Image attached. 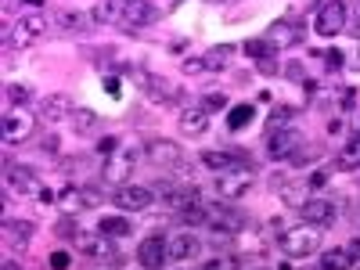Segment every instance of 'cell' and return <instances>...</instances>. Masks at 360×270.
Returning <instances> with one entry per match:
<instances>
[{
	"mask_svg": "<svg viewBox=\"0 0 360 270\" xmlns=\"http://www.w3.org/2000/svg\"><path fill=\"white\" fill-rule=\"evenodd\" d=\"M321 241H324V227H314V224L289 227L281 234V253L289 260H310L314 253H321Z\"/></svg>",
	"mask_w": 360,
	"mask_h": 270,
	"instance_id": "6da1fadb",
	"label": "cell"
},
{
	"mask_svg": "<svg viewBox=\"0 0 360 270\" xmlns=\"http://www.w3.org/2000/svg\"><path fill=\"white\" fill-rule=\"evenodd\" d=\"M346 26H349V4L346 0H328V4L317 11V18H314V33L324 36V40L346 33Z\"/></svg>",
	"mask_w": 360,
	"mask_h": 270,
	"instance_id": "7a4b0ae2",
	"label": "cell"
},
{
	"mask_svg": "<svg viewBox=\"0 0 360 270\" xmlns=\"http://www.w3.org/2000/svg\"><path fill=\"white\" fill-rule=\"evenodd\" d=\"M245 224H249V216L238 213V209H230V206H223V202L205 206V227H209L213 234H242Z\"/></svg>",
	"mask_w": 360,
	"mask_h": 270,
	"instance_id": "3957f363",
	"label": "cell"
},
{
	"mask_svg": "<svg viewBox=\"0 0 360 270\" xmlns=\"http://www.w3.org/2000/svg\"><path fill=\"white\" fill-rule=\"evenodd\" d=\"M72 245H76V253H80L83 260H105V263H119V249L105 238V234H90V231H80L72 238Z\"/></svg>",
	"mask_w": 360,
	"mask_h": 270,
	"instance_id": "277c9868",
	"label": "cell"
},
{
	"mask_svg": "<svg viewBox=\"0 0 360 270\" xmlns=\"http://www.w3.org/2000/svg\"><path fill=\"white\" fill-rule=\"evenodd\" d=\"M144 159L151 166L176 169V166H184V148H180L176 141H166V137H148L144 141Z\"/></svg>",
	"mask_w": 360,
	"mask_h": 270,
	"instance_id": "5b68a950",
	"label": "cell"
},
{
	"mask_svg": "<svg viewBox=\"0 0 360 270\" xmlns=\"http://www.w3.org/2000/svg\"><path fill=\"white\" fill-rule=\"evenodd\" d=\"M303 144H306L303 130H296V127H281V130H270V134H267V155L289 162V159L303 148Z\"/></svg>",
	"mask_w": 360,
	"mask_h": 270,
	"instance_id": "8992f818",
	"label": "cell"
},
{
	"mask_svg": "<svg viewBox=\"0 0 360 270\" xmlns=\"http://www.w3.org/2000/svg\"><path fill=\"white\" fill-rule=\"evenodd\" d=\"M256 184V169H235V173H220L216 177V194L220 202H235V199H245Z\"/></svg>",
	"mask_w": 360,
	"mask_h": 270,
	"instance_id": "52a82bcc",
	"label": "cell"
},
{
	"mask_svg": "<svg viewBox=\"0 0 360 270\" xmlns=\"http://www.w3.org/2000/svg\"><path fill=\"white\" fill-rule=\"evenodd\" d=\"M43 33H47V18H43V15H22V18L15 22V29H11L8 43L18 47V51H25V47L40 43Z\"/></svg>",
	"mask_w": 360,
	"mask_h": 270,
	"instance_id": "ba28073f",
	"label": "cell"
},
{
	"mask_svg": "<svg viewBox=\"0 0 360 270\" xmlns=\"http://www.w3.org/2000/svg\"><path fill=\"white\" fill-rule=\"evenodd\" d=\"M4 177H8V191H11V194H33V199H40V194L47 191L29 166H18V162H11V159H8Z\"/></svg>",
	"mask_w": 360,
	"mask_h": 270,
	"instance_id": "9c48e42d",
	"label": "cell"
},
{
	"mask_svg": "<svg viewBox=\"0 0 360 270\" xmlns=\"http://www.w3.org/2000/svg\"><path fill=\"white\" fill-rule=\"evenodd\" d=\"M36 119H40V115L25 112V108H8V112H4V141H8V144L29 141L33 130H36Z\"/></svg>",
	"mask_w": 360,
	"mask_h": 270,
	"instance_id": "30bf717a",
	"label": "cell"
},
{
	"mask_svg": "<svg viewBox=\"0 0 360 270\" xmlns=\"http://www.w3.org/2000/svg\"><path fill=\"white\" fill-rule=\"evenodd\" d=\"M198 162H202L205 169H213L216 177H220V173H235V169H256L252 155H245V152H202Z\"/></svg>",
	"mask_w": 360,
	"mask_h": 270,
	"instance_id": "8fae6325",
	"label": "cell"
},
{
	"mask_svg": "<svg viewBox=\"0 0 360 270\" xmlns=\"http://www.w3.org/2000/svg\"><path fill=\"white\" fill-rule=\"evenodd\" d=\"M151 199H155V191L144 187V184H123L112 191V202L123 209V213H144L151 206Z\"/></svg>",
	"mask_w": 360,
	"mask_h": 270,
	"instance_id": "7c38bea8",
	"label": "cell"
},
{
	"mask_svg": "<svg viewBox=\"0 0 360 270\" xmlns=\"http://www.w3.org/2000/svg\"><path fill=\"white\" fill-rule=\"evenodd\" d=\"M169 260V241L162 234H148L141 245H137V263L144 270H162Z\"/></svg>",
	"mask_w": 360,
	"mask_h": 270,
	"instance_id": "4fadbf2b",
	"label": "cell"
},
{
	"mask_svg": "<svg viewBox=\"0 0 360 270\" xmlns=\"http://www.w3.org/2000/svg\"><path fill=\"white\" fill-rule=\"evenodd\" d=\"M159 22V11L148 4V0H130L126 4V15H123V22H119V29L123 33H141V29H148V26H155Z\"/></svg>",
	"mask_w": 360,
	"mask_h": 270,
	"instance_id": "5bb4252c",
	"label": "cell"
},
{
	"mask_svg": "<svg viewBox=\"0 0 360 270\" xmlns=\"http://www.w3.org/2000/svg\"><path fill=\"white\" fill-rule=\"evenodd\" d=\"M299 213H303L306 224H314V227H331V224H335V216H339V206L331 202V199H321V194H317V199H310Z\"/></svg>",
	"mask_w": 360,
	"mask_h": 270,
	"instance_id": "9a60e30c",
	"label": "cell"
},
{
	"mask_svg": "<svg viewBox=\"0 0 360 270\" xmlns=\"http://www.w3.org/2000/svg\"><path fill=\"white\" fill-rule=\"evenodd\" d=\"M76 108H72V97L69 94H47L43 101H40V108H36V115L47 122V127H55V122H62V119H69Z\"/></svg>",
	"mask_w": 360,
	"mask_h": 270,
	"instance_id": "2e32d148",
	"label": "cell"
},
{
	"mask_svg": "<svg viewBox=\"0 0 360 270\" xmlns=\"http://www.w3.org/2000/svg\"><path fill=\"white\" fill-rule=\"evenodd\" d=\"M299 40H303L299 22H274V26L267 29V43L274 47V51H285V47H292Z\"/></svg>",
	"mask_w": 360,
	"mask_h": 270,
	"instance_id": "e0dca14e",
	"label": "cell"
},
{
	"mask_svg": "<svg viewBox=\"0 0 360 270\" xmlns=\"http://www.w3.org/2000/svg\"><path fill=\"white\" fill-rule=\"evenodd\" d=\"M162 202H166V209L184 213L191 206H202V191H198V184H173V191L166 194Z\"/></svg>",
	"mask_w": 360,
	"mask_h": 270,
	"instance_id": "ac0fdd59",
	"label": "cell"
},
{
	"mask_svg": "<svg viewBox=\"0 0 360 270\" xmlns=\"http://www.w3.org/2000/svg\"><path fill=\"white\" fill-rule=\"evenodd\" d=\"M137 159V152H130V155H123V159H109L105 166H101V177H105L112 187H123V184H130V173H134V162Z\"/></svg>",
	"mask_w": 360,
	"mask_h": 270,
	"instance_id": "d6986e66",
	"label": "cell"
},
{
	"mask_svg": "<svg viewBox=\"0 0 360 270\" xmlns=\"http://www.w3.org/2000/svg\"><path fill=\"white\" fill-rule=\"evenodd\" d=\"M195 253H202V241L195 238V231H180V234L169 238V260H173V263H184V260H191Z\"/></svg>",
	"mask_w": 360,
	"mask_h": 270,
	"instance_id": "ffe728a7",
	"label": "cell"
},
{
	"mask_svg": "<svg viewBox=\"0 0 360 270\" xmlns=\"http://www.w3.org/2000/svg\"><path fill=\"white\" fill-rule=\"evenodd\" d=\"M90 29H94V15H87V11H62L58 15V33H65V36H83Z\"/></svg>",
	"mask_w": 360,
	"mask_h": 270,
	"instance_id": "44dd1931",
	"label": "cell"
},
{
	"mask_svg": "<svg viewBox=\"0 0 360 270\" xmlns=\"http://www.w3.org/2000/svg\"><path fill=\"white\" fill-rule=\"evenodd\" d=\"M314 199V187L306 180H292V184H281V202H285L289 209H303L306 202Z\"/></svg>",
	"mask_w": 360,
	"mask_h": 270,
	"instance_id": "7402d4cb",
	"label": "cell"
},
{
	"mask_svg": "<svg viewBox=\"0 0 360 270\" xmlns=\"http://www.w3.org/2000/svg\"><path fill=\"white\" fill-rule=\"evenodd\" d=\"M148 94V101H155V105H169L180 97V87L173 80H162V76H151V87L144 90Z\"/></svg>",
	"mask_w": 360,
	"mask_h": 270,
	"instance_id": "603a6c76",
	"label": "cell"
},
{
	"mask_svg": "<svg viewBox=\"0 0 360 270\" xmlns=\"http://www.w3.org/2000/svg\"><path fill=\"white\" fill-rule=\"evenodd\" d=\"M126 4H130V0H101V4H97L90 15H94V22H105V26H119L123 15H126Z\"/></svg>",
	"mask_w": 360,
	"mask_h": 270,
	"instance_id": "cb8c5ba5",
	"label": "cell"
},
{
	"mask_svg": "<svg viewBox=\"0 0 360 270\" xmlns=\"http://www.w3.org/2000/svg\"><path fill=\"white\" fill-rule=\"evenodd\" d=\"M331 169H342V173H353V169H360V134L356 137H349L342 148H339V155H335V166Z\"/></svg>",
	"mask_w": 360,
	"mask_h": 270,
	"instance_id": "d4e9b609",
	"label": "cell"
},
{
	"mask_svg": "<svg viewBox=\"0 0 360 270\" xmlns=\"http://www.w3.org/2000/svg\"><path fill=\"white\" fill-rule=\"evenodd\" d=\"M205 127H209V112L205 108H184V115H180V134L198 137V134H205Z\"/></svg>",
	"mask_w": 360,
	"mask_h": 270,
	"instance_id": "484cf974",
	"label": "cell"
},
{
	"mask_svg": "<svg viewBox=\"0 0 360 270\" xmlns=\"http://www.w3.org/2000/svg\"><path fill=\"white\" fill-rule=\"evenodd\" d=\"M4 231H8V245H11V249H25L29 238H33V224H29V220H8Z\"/></svg>",
	"mask_w": 360,
	"mask_h": 270,
	"instance_id": "4316f807",
	"label": "cell"
},
{
	"mask_svg": "<svg viewBox=\"0 0 360 270\" xmlns=\"http://www.w3.org/2000/svg\"><path fill=\"white\" fill-rule=\"evenodd\" d=\"M353 263H356L353 249H328V253H321V270H353Z\"/></svg>",
	"mask_w": 360,
	"mask_h": 270,
	"instance_id": "83f0119b",
	"label": "cell"
},
{
	"mask_svg": "<svg viewBox=\"0 0 360 270\" xmlns=\"http://www.w3.org/2000/svg\"><path fill=\"white\" fill-rule=\"evenodd\" d=\"M202 58H205V69H209V72H223L230 65V58H235V47H230V43H216Z\"/></svg>",
	"mask_w": 360,
	"mask_h": 270,
	"instance_id": "f1b7e54d",
	"label": "cell"
},
{
	"mask_svg": "<svg viewBox=\"0 0 360 270\" xmlns=\"http://www.w3.org/2000/svg\"><path fill=\"white\" fill-rule=\"evenodd\" d=\"M97 231L105 234V238H126V234H134V224L126 216H101L97 220Z\"/></svg>",
	"mask_w": 360,
	"mask_h": 270,
	"instance_id": "f546056e",
	"label": "cell"
},
{
	"mask_svg": "<svg viewBox=\"0 0 360 270\" xmlns=\"http://www.w3.org/2000/svg\"><path fill=\"white\" fill-rule=\"evenodd\" d=\"M58 213H65V216H76L83 209V194H80V187H65V191H58Z\"/></svg>",
	"mask_w": 360,
	"mask_h": 270,
	"instance_id": "4dcf8cb0",
	"label": "cell"
},
{
	"mask_svg": "<svg viewBox=\"0 0 360 270\" xmlns=\"http://www.w3.org/2000/svg\"><path fill=\"white\" fill-rule=\"evenodd\" d=\"M69 122H72V130L80 134V137H87L90 130H97V112H90V108H76V112L69 115Z\"/></svg>",
	"mask_w": 360,
	"mask_h": 270,
	"instance_id": "1f68e13d",
	"label": "cell"
},
{
	"mask_svg": "<svg viewBox=\"0 0 360 270\" xmlns=\"http://www.w3.org/2000/svg\"><path fill=\"white\" fill-rule=\"evenodd\" d=\"M195 270H242V256H235V253H223V256H213V260H202V263H195Z\"/></svg>",
	"mask_w": 360,
	"mask_h": 270,
	"instance_id": "d6a6232c",
	"label": "cell"
},
{
	"mask_svg": "<svg viewBox=\"0 0 360 270\" xmlns=\"http://www.w3.org/2000/svg\"><path fill=\"white\" fill-rule=\"evenodd\" d=\"M252 115H256V108H252L249 101H245V105H235V108H227V127L238 134V130H245L249 122H252Z\"/></svg>",
	"mask_w": 360,
	"mask_h": 270,
	"instance_id": "836d02e7",
	"label": "cell"
},
{
	"mask_svg": "<svg viewBox=\"0 0 360 270\" xmlns=\"http://www.w3.org/2000/svg\"><path fill=\"white\" fill-rule=\"evenodd\" d=\"M33 101V90L25 83H8V108H25Z\"/></svg>",
	"mask_w": 360,
	"mask_h": 270,
	"instance_id": "e575fe53",
	"label": "cell"
},
{
	"mask_svg": "<svg viewBox=\"0 0 360 270\" xmlns=\"http://www.w3.org/2000/svg\"><path fill=\"white\" fill-rule=\"evenodd\" d=\"M80 194H83V209H101L105 206V187L101 184H80Z\"/></svg>",
	"mask_w": 360,
	"mask_h": 270,
	"instance_id": "d590c367",
	"label": "cell"
},
{
	"mask_svg": "<svg viewBox=\"0 0 360 270\" xmlns=\"http://www.w3.org/2000/svg\"><path fill=\"white\" fill-rule=\"evenodd\" d=\"M242 51H245L252 62H263V58H270L274 47L267 43V36H260V40H245V43H242Z\"/></svg>",
	"mask_w": 360,
	"mask_h": 270,
	"instance_id": "8d00e7d4",
	"label": "cell"
},
{
	"mask_svg": "<svg viewBox=\"0 0 360 270\" xmlns=\"http://www.w3.org/2000/svg\"><path fill=\"white\" fill-rule=\"evenodd\" d=\"M292 119H296V108H292V105H277V108L270 112V119H267V134L277 130V127H289Z\"/></svg>",
	"mask_w": 360,
	"mask_h": 270,
	"instance_id": "74e56055",
	"label": "cell"
},
{
	"mask_svg": "<svg viewBox=\"0 0 360 270\" xmlns=\"http://www.w3.org/2000/svg\"><path fill=\"white\" fill-rule=\"evenodd\" d=\"M321 152H324L321 144H303V148H299V152H296V155H292L289 162H292V166H306V162H317V159H321Z\"/></svg>",
	"mask_w": 360,
	"mask_h": 270,
	"instance_id": "f35d334b",
	"label": "cell"
},
{
	"mask_svg": "<svg viewBox=\"0 0 360 270\" xmlns=\"http://www.w3.org/2000/svg\"><path fill=\"white\" fill-rule=\"evenodd\" d=\"M198 108H205V112H223L227 108V94H220V90H213V94H205L202 101H198Z\"/></svg>",
	"mask_w": 360,
	"mask_h": 270,
	"instance_id": "ab89813d",
	"label": "cell"
},
{
	"mask_svg": "<svg viewBox=\"0 0 360 270\" xmlns=\"http://www.w3.org/2000/svg\"><path fill=\"white\" fill-rule=\"evenodd\" d=\"M281 76L289 83H306V69H303V62H285L281 65Z\"/></svg>",
	"mask_w": 360,
	"mask_h": 270,
	"instance_id": "60d3db41",
	"label": "cell"
},
{
	"mask_svg": "<svg viewBox=\"0 0 360 270\" xmlns=\"http://www.w3.org/2000/svg\"><path fill=\"white\" fill-rule=\"evenodd\" d=\"M180 224H188V227L205 224V206H191V209H184V213H180Z\"/></svg>",
	"mask_w": 360,
	"mask_h": 270,
	"instance_id": "b9f144b4",
	"label": "cell"
},
{
	"mask_svg": "<svg viewBox=\"0 0 360 270\" xmlns=\"http://www.w3.org/2000/svg\"><path fill=\"white\" fill-rule=\"evenodd\" d=\"M180 69H184V76H202V72H209L205 69V58H184Z\"/></svg>",
	"mask_w": 360,
	"mask_h": 270,
	"instance_id": "7bdbcfd3",
	"label": "cell"
},
{
	"mask_svg": "<svg viewBox=\"0 0 360 270\" xmlns=\"http://www.w3.org/2000/svg\"><path fill=\"white\" fill-rule=\"evenodd\" d=\"M69 263H72L69 253H50V256H47V267H50V270H69Z\"/></svg>",
	"mask_w": 360,
	"mask_h": 270,
	"instance_id": "ee69618b",
	"label": "cell"
},
{
	"mask_svg": "<svg viewBox=\"0 0 360 270\" xmlns=\"http://www.w3.org/2000/svg\"><path fill=\"white\" fill-rule=\"evenodd\" d=\"M97 152H101V155L119 152V137H101V141H97Z\"/></svg>",
	"mask_w": 360,
	"mask_h": 270,
	"instance_id": "f6af8a7d",
	"label": "cell"
},
{
	"mask_svg": "<svg viewBox=\"0 0 360 270\" xmlns=\"http://www.w3.org/2000/svg\"><path fill=\"white\" fill-rule=\"evenodd\" d=\"M324 62H328V72H335V69H342V65H346V58H342L339 51H328V55H324Z\"/></svg>",
	"mask_w": 360,
	"mask_h": 270,
	"instance_id": "bcb514c9",
	"label": "cell"
},
{
	"mask_svg": "<svg viewBox=\"0 0 360 270\" xmlns=\"http://www.w3.org/2000/svg\"><path fill=\"white\" fill-rule=\"evenodd\" d=\"M346 33H349L353 40H360V8L349 15V26H346Z\"/></svg>",
	"mask_w": 360,
	"mask_h": 270,
	"instance_id": "7dc6e473",
	"label": "cell"
},
{
	"mask_svg": "<svg viewBox=\"0 0 360 270\" xmlns=\"http://www.w3.org/2000/svg\"><path fill=\"white\" fill-rule=\"evenodd\" d=\"M40 148H43V152H50V155H55V152H58V148H62V141H58V137H55V134H47V137H43V141H40Z\"/></svg>",
	"mask_w": 360,
	"mask_h": 270,
	"instance_id": "c3c4849f",
	"label": "cell"
},
{
	"mask_svg": "<svg viewBox=\"0 0 360 270\" xmlns=\"http://www.w3.org/2000/svg\"><path fill=\"white\" fill-rule=\"evenodd\" d=\"M105 90L112 97H119V76H116V72H105Z\"/></svg>",
	"mask_w": 360,
	"mask_h": 270,
	"instance_id": "681fc988",
	"label": "cell"
},
{
	"mask_svg": "<svg viewBox=\"0 0 360 270\" xmlns=\"http://www.w3.org/2000/svg\"><path fill=\"white\" fill-rule=\"evenodd\" d=\"M256 69H260L263 76H274V72H277V62H274V58H263V62H256Z\"/></svg>",
	"mask_w": 360,
	"mask_h": 270,
	"instance_id": "f907efd6",
	"label": "cell"
},
{
	"mask_svg": "<svg viewBox=\"0 0 360 270\" xmlns=\"http://www.w3.org/2000/svg\"><path fill=\"white\" fill-rule=\"evenodd\" d=\"M58 234H65V238H76V234H80V231H76V227H72V220L65 216L62 224H58Z\"/></svg>",
	"mask_w": 360,
	"mask_h": 270,
	"instance_id": "816d5d0a",
	"label": "cell"
},
{
	"mask_svg": "<svg viewBox=\"0 0 360 270\" xmlns=\"http://www.w3.org/2000/svg\"><path fill=\"white\" fill-rule=\"evenodd\" d=\"M324 180H328V169H317V173L306 180V184H310V187H324Z\"/></svg>",
	"mask_w": 360,
	"mask_h": 270,
	"instance_id": "f5cc1de1",
	"label": "cell"
},
{
	"mask_svg": "<svg viewBox=\"0 0 360 270\" xmlns=\"http://www.w3.org/2000/svg\"><path fill=\"white\" fill-rule=\"evenodd\" d=\"M180 4H184V0H162V11H166V15H169V11H176V8H180Z\"/></svg>",
	"mask_w": 360,
	"mask_h": 270,
	"instance_id": "db71d44e",
	"label": "cell"
},
{
	"mask_svg": "<svg viewBox=\"0 0 360 270\" xmlns=\"http://www.w3.org/2000/svg\"><path fill=\"white\" fill-rule=\"evenodd\" d=\"M4 270H18V263H15V260H8V263H4Z\"/></svg>",
	"mask_w": 360,
	"mask_h": 270,
	"instance_id": "11a10c76",
	"label": "cell"
},
{
	"mask_svg": "<svg viewBox=\"0 0 360 270\" xmlns=\"http://www.w3.org/2000/svg\"><path fill=\"white\" fill-rule=\"evenodd\" d=\"M353 256H360V238L353 241Z\"/></svg>",
	"mask_w": 360,
	"mask_h": 270,
	"instance_id": "9f6ffc18",
	"label": "cell"
},
{
	"mask_svg": "<svg viewBox=\"0 0 360 270\" xmlns=\"http://www.w3.org/2000/svg\"><path fill=\"white\" fill-rule=\"evenodd\" d=\"M209 4H235V0H209Z\"/></svg>",
	"mask_w": 360,
	"mask_h": 270,
	"instance_id": "6f0895ef",
	"label": "cell"
},
{
	"mask_svg": "<svg viewBox=\"0 0 360 270\" xmlns=\"http://www.w3.org/2000/svg\"><path fill=\"white\" fill-rule=\"evenodd\" d=\"M353 270H360V260H356V263H353Z\"/></svg>",
	"mask_w": 360,
	"mask_h": 270,
	"instance_id": "680465c9",
	"label": "cell"
},
{
	"mask_svg": "<svg viewBox=\"0 0 360 270\" xmlns=\"http://www.w3.org/2000/svg\"><path fill=\"white\" fill-rule=\"evenodd\" d=\"M356 119H360V112H356Z\"/></svg>",
	"mask_w": 360,
	"mask_h": 270,
	"instance_id": "91938a15",
	"label": "cell"
}]
</instances>
